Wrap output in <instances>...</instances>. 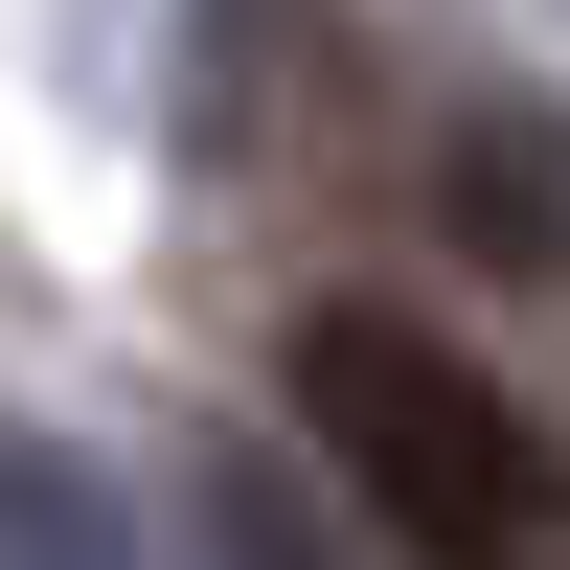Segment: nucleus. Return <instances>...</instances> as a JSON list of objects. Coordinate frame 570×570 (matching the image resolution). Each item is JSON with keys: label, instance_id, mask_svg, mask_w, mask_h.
Wrapping results in <instances>:
<instances>
[{"label": "nucleus", "instance_id": "7ed1b4c3", "mask_svg": "<svg viewBox=\"0 0 570 570\" xmlns=\"http://www.w3.org/2000/svg\"><path fill=\"white\" fill-rule=\"evenodd\" d=\"M434 252H480L502 297H570V115H456L434 137Z\"/></svg>", "mask_w": 570, "mask_h": 570}, {"label": "nucleus", "instance_id": "f03ea898", "mask_svg": "<svg viewBox=\"0 0 570 570\" xmlns=\"http://www.w3.org/2000/svg\"><path fill=\"white\" fill-rule=\"evenodd\" d=\"M183 46H228V69H206V137H228L252 183H343L365 137H389L343 0H183Z\"/></svg>", "mask_w": 570, "mask_h": 570}, {"label": "nucleus", "instance_id": "20e7f679", "mask_svg": "<svg viewBox=\"0 0 570 570\" xmlns=\"http://www.w3.org/2000/svg\"><path fill=\"white\" fill-rule=\"evenodd\" d=\"M0 570H137V502L91 480L46 411H0Z\"/></svg>", "mask_w": 570, "mask_h": 570}, {"label": "nucleus", "instance_id": "39448f33", "mask_svg": "<svg viewBox=\"0 0 570 570\" xmlns=\"http://www.w3.org/2000/svg\"><path fill=\"white\" fill-rule=\"evenodd\" d=\"M206 548H228V570H411L365 502L320 525V502H297V456H206Z\"/></svg>", "mask_w": 570, "mask_h": 570}, {"label": "nucleus", "instance_id": "f257e3e1", "mask_svg": "<svg viewBox=\"0 0 570 570\" xmlns=\"http://www.w3.org/2000/svg\"><path fill=\"white\" fill-rule=\"evenodd\" d=\"M274 389H297L320 480H343L411 570H570V434L480 343H434V320H389V297H320Z\"/></svg>", "mask_w": 570, "mask_h": 570}]
</instances>
